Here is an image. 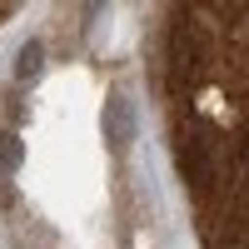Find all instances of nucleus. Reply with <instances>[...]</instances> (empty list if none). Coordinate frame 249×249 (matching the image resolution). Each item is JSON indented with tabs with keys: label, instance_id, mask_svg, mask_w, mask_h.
Instances as JSON below:
<instances>
[{
	"label": "nucleus",
	"instance_id": "2",
	"mask_svg": "<svg viewBox=\"0 0 249 249\" xmlns=\"http://www.w3.org/2000/svg\"><path fill=\"white\" fill-rule=\"evenodd\" d=\"M210 65V50H204V35L195 20H175L170 25V90H190L195 80Z\"/></svg>",
	"mask_w": 249,
	"mask_h": 249
},
{
	"label": "nucleus",
	"instance_id": "6",
	"mask_svg": "<svg viewBox=\"0 0 249 249\" xmlns=\"http://www.w3.org/2000/svg\"><path fill=\"white\" fill-rule=\"evenodd\" d=\"M5 115H10L15 124H25V100H20V95H5Z\"/></svg>",
	"mask_w": 249,
	"mask_h": 249
},
{
	"label": "nucleus",
	"instance_id": "7",
	"mask_svg": "<svg viewBox=\"0 0 249 249\" xmlns=\"http://www.w3.org/2000/svg\"><path fill=\"white\" fill-rule=\"evenodd\" d=\"M10 204H15V190L5 184V175H0V210H10Z\"/></svg>",
	"mask_w": 249,
	"mask_h": 249
},
{
	"label": "nucleus",
	"instance_id": "1",
	"mask_svg": "<svg viewBox=\"0 0 249 249\" xmlns=\"http://www.w3.org/2000/svg\"><path fill=\"white\" fill-rule=\"evenodd\" d=\"M175 164H179L184 184H190V195L210 199V195L219 190V160H214V140H204V135H195V130H179V135H175Z\"/></svg>",
	"mask_w": 249,
	"mask_h": 249
},
{
	"label": "nucleus",
	"instance_id": "3",
	"mask_svg": "<svg viewBox=\"0 0 249 249\" xmlns=\"http://www.w3.org/2000/svg\"><path fill=\"white\" fill-rule=\"evenodd\" d=\"M105 140L115 144V150H130V144L140 140V110L130 95H110L105 100Z\"/></svg>",
	"mask_w": 249,
	"mask_h": 249
},
{
	"label": "nucleus",
	"instance_id": "5",
	"mask_svg": "<svg viewBox=\"0 0 249 249\" xmlns=\"http://www.w3.org/2000/svg\"><path fill=\"white\" fill-rule=\"evenodd\" d=\"M25 164V144H20L15 130H0V175H15Z\"/></svg>",
	"mask_w": 249,
	"mask_h": 249
},
{
	"label": "nucleus",
	"instance_id": "4",
	"mask_svg": "<svg viewBox=\"0 0 249 249\" xmlns=\"http://www.w3.org/2000/svg\"><path fill=\"white\" fill-rule=\"evenodd\" d=\"M45 70V45L40 40H25V45L15 50V80H40Z\"/></svg>",
	"mask_w": 249,
	"mask_h": 249
}]
</instances>
